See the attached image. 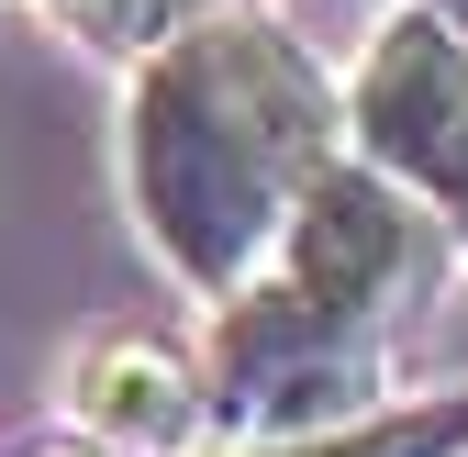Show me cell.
<instances>
[{"label": "cell", "mask_w": 468, "mask_h": 457, "mask_svg": "<svg viewBox=\"0 0 468 457\" xmlns=\"http://www.w3.org/2000/svg\"><path fill=\"white\" fill-rule=\"evenodd\" d=\"M346 145V79L268 12H179L123 79V212L190 302L279 246L302 179Z\"/></svg>", "instance_id": "cell-1"}, {"label": "cell", "mask_w": 468, "mask_h": 457, "mask_svg": "<svg viewBox=\"0 0 468 457\" xmlns=\"http://www.w3.org/2000/svg\"><path fill=\"white\" fill-rule=\"evenodd\" d=\"M457 235L446 212L413 201L368 167L357 145H335L302 201H290L279 246L257 257V279H234L201 324V402H212V446L246 435H302L335 424L390 390V335L435 302Z\"/></svg>", "instance_id": "cell-2"}, {"label": "cell", "mask_w": 468, "mask_h": 457, "mask_svg": "<svg viewBox=\"0 0 468 457\" xmlns=\"http://www.w3.org/2000/svg\"><path fill=\"white\" fill-rule=\"evenodd\" d=\"M346 145L390 167L413 201H435L446 235L468 246V23L390 12L346 79Z\"/></svg>", "instance_id": "cell-3"}, {"label": "cell", "mask_w": 468, "mask_h": 457, "mask_svg": "<svg viewBox=\"0 0 468 457\" xmlns=\"http://www.w3.org/2000/svg\"><path fill=\"white\" fill-rule=\"evenodd\" d=\"M68 413L90 446L112 457H201L212 446V402H201V357L156 346V335H112L68 368Z\"/></svg>", "instance_id": "cell-4"}, {"label": "cell", "mask_w": 468, "mask_h": 457, "mask_svg": "<svg viewBox=\"0 0 468 457\" xmlns=\"http://www.w3.org/2000/svg\"><path fill=\"white\" fill-rule=\"evenodd\" d=\"M223 457H468V390H424V402H357L335 424H302V435H246Z\"/></svg>", "instance_id": "cell-5"}, {"label": "cell", "mask_w": 468, "mask_h": 457, "mask_svg": "<svg viewBox=\"0 0 468 457\" xmlns=\"http://www.w3.org/2000/svg\"><path fill=\"white\" fill-rule=\"evenodd\" d=\"M56 23H68L79 45H112V56H134V45H156L179 12H201V0H45Z\"/></svg>", "instance_id": "cell-6"}, {"label": "cell", "mask_w": 468, "mask_h": 457, "mask_svg": "<svg viewBox=\"0 0 468 457\" xmlns=\"http://www.w3.org/2000/svg\"><path fill=\"white\" fill-rule=\"evenodd\" d=\"M45 457H112V446H45Z\"/></svg>", "instance_id": "cell-7"}]
</instances>
